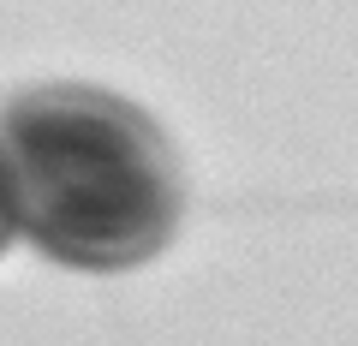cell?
I'll return each instance as SVG.
<instances>
[{
	"label": "cell",
	"mask_w": 358,
	"mask_h": 346,
	"mask_svg": "<svg viewBox=\"0 0 358 346\" xmlns=\"http://www.w3.org/2000/svg\"><path fill=\"white\" fill-rule=\"evenodd\" d=\"M0 155L13 167L18 233L42 257L90 275L138 269L173 239L179 155L138 102L48 78L0 102Z\"/></svg>",
	"instance_id": "6da1fadb"
},
{
	"label": "cell",
	"mask_w": 358,
	"mask_h": 346,
	"mask_svg": "<svg viewBox=\"0 0 358 346\" xmlns=\"http://www.w3.org/2000/svg\"><path fill=\"white\" fill-rule=\"evenodd\" d=\"M18 239V197H13V167L0 155V251Z\"/></svg>",
	"instance_id": "7a4b0ae2"
}]
</instances>
